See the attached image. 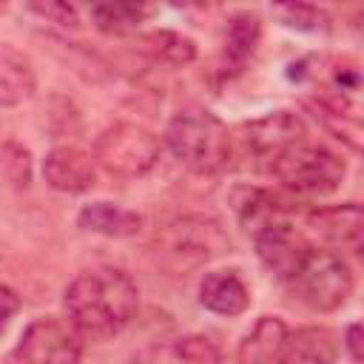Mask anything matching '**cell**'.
<instances>
[{"instance_id": "1", "label": "cell", "mask_w": 364, "mask_h": 364, "mask_svg": "<svg viewBox=\"0 0 364 364\" xmlns=\"http://www.w3.org/2000/svg\"><path fill=\"white\" fill-rule=\"evenodd\" d=\"M139 290L119 267L82 270L65 287V310L71 327L82 338H111L136 313Z\"/></svg>"}, {"instance_id": "2", "label": "cell", "mask_w": 364, "mask_h": 364, "mask_svg": "<svg viewBox=\"0 0 364 364\" xmlns=\"http://www.w3.org/2000/svg\"><path fill=\"white\" fill-rule=\"evenodd\" d=\"M168 151L193 173H219L233 154V136L225 122L205 108H182L165 125Z\"/></svg>"}, {"instance_id": "3", "label": "cell", "mask_w": 364, "mask_h": 364, "mask_svg": "<svg viewBox=\"0 0 364 364\" xmlns=\"http://www.w3.org/2000/svg\"><path fill=\"white\" fill-rule=\"evenodd\" d=\"M287 284L304 307L330 313L350 299V293L355 287V276L341 253L313 247L310 256L304 259L301 270Z\"/></svg>"}, {"instance_id": "4", "label": "cell", "mask_w": 364, "mask_h": 364, "mask_svg": "<svg viewBox=\"0 0 364 364\" xmlns=\"http://www.w3.org/2000/svg\"><path fill=\"white\" fill-rule=\"evenodd\" d=\"M276 173V179L293 191V193H301V196H324V193H333L347 168H344V159H338L333 151L321 148V145H307V142H299L293 148H287L270 168Z\"/></svg>"}, {"instance_id": "5", "label": "cell", "mask_w": 364, "mask_h": 364, "mask_svg": "<svg viewBox=\"0 0 364 364\" xmlns=\"http://www.w3.org/2000/svg\"><path fill=\"white\" fill-rule=\"evenodd\" d=\"M156 253L173 267H196L230 247L225 228L205 216H179L159 228Z\"/></svg>"}, {"instance_id": "6", "label": "cell", "mask_w": 364, "mask_h": 364, "mask_svg": "<svg viewBox=\"0 0 364 364\" xmlns=\"http://www.w3.org/2000/svg\"><path fill=\"white\" fill-rule=\"evenodd\" d=\"M310 63L316 68H307L304 60L293 68V80H310L318 97V105L333 114V117H347L353 125L358 122L361 114V71L355 60L347 57H327V60H316L310 57Z\"/></svg>"}, {"instance_id": "7", "label": "cell", "mask_w": 364, "mask_h": 364, "mask_svg": "<svg viewBox=\"0 0 364 364\" xmlns=\"http://www.w3.org/2000/svg\"><path fill=\"white\" fill-rule=\"evenodd\" d=\"M159 159V139L134 122H117L105 128L94 142V162L111 176L136 179L145 176Z\"/></svg>"}, {"instance_id": "8", "label": "cell", "mask_w": 364, "mask_h": 364, "mask_svg": "<svg viewBox=\"0 0 364 364\" xmlns=\"http://www.w3.org/2000/svg\"><path fill=\"white\" fill-rule=\"evenodd\" d=\"M236 136H239V145L247 159H253L256 165L264 162L267 168H273V162L287 148H293L304 139V122L293 111H270L259 119L239 125Z\"/></svg>"}, {"instance_id": "9", "label": "cell", "mask_w": 364, "mask_h": 364, "mask_svg": "<svg viewBox=\"0 0 364 364\" xmlns=\"http://www.w3.org/2000/svg\"><path fill=\"white\" fill-rule=\"evenodd\" d=\"M17 355L23 364H80L82 336L54 316L34 318L17 344Z\"/></svg>"}, {"instance_id": "10", "label": "cell", "mask_w": 364, "mask_h": 364, "mask_svg": "<svg viewBox=\"0 0 364 364\" xmlns=\"http://www.w3.org/2000/svg\"><path fill=\"white\" fill-rule=\"evenodd\" d=\"M253 245H256V256L262 259V264L284 284L301 270L304 259L313 250L307 236L284 216L253 230Z\"/></svg>"}, {"instance_id": "11", "label": "cell", "mask_w": 364, "mask_h": 364, "mask_svg": "<svg viewBox=\"0 0 364 364\" xmlns=\"http://www.w3.org/2000/svg\"><path fill=\"white\" fill-rule=\"evenodd\" d=\"M43 176L54 191L63 193H85L94 188L97 168L94 156L74 148V145H60L46 154L43 159Z\"/></svg>"}, {"instance_id": "12", "label": "cell", "mask_w": 364, "mask_h": 364, "mask_svg": "<svg viewBox=\"0 0 364 364\" xmlns=\"http://www.w3.org/2000/svg\"><path fill=\"white\" fill-rule=\"evenodd\" d=\"M310 225L336 250H350V253L361 250L364 216H361V208L355 202H344V205H333V208H318V210L310 213Z\"/></svg>"}, {"instance_id": "13", "label": "cell", "mask_w": 364, "mask_h": 364, "mask_svg": "<svg viewBox=\"0 0 364 364\" xmlns=\"http://www.w3.org/2000/svg\"><path fill=\"white\" fill-rule=\"evenodd\" d=\"M338 338L330 327H299L287 333L276 364H336Z\"/></svg>"}, {"instance_id": "14", "label": "cell", "mask_w": 364, "mask_h": 364, "mask_svg": "<svg viewBox=\"0 0 364 364\" xmlns=\"http://www.w3.org/2000/svg\"><path fill=\"white\" fill-rule=\"evenodd\" d=\"M262 40V20L256 14H236L228 23V34H225V48H222V74L225 77H236L247 68L250 57L256 54Z\"/></svg>"}, {"instance_id": "15", "label": "cell", "mask_w": 364, "mask_h": 364, "mask_svg": "<svg viewBox=\"0 0 364 364\" xmlns=\"http://www.w3.org/2000/svg\"><path fill=\"white\" fill-rule=\"evenodd\" d=\"M199 301L210 313L239 316L250 304V290L239 279L236 270H216V273H208L202 279V284H199Z\"/></svg>"}, {"instance_id": "16", "label": "cell", "mask_w": 364, "mask_h": 364, "mask_svg": "<svg viewBox=\"0 0 364 364\" xmlns=\"http://www.w3.org/2000/svg\"><path fill=\"white\" fill-rule=\"evenodd\" d=\"M77 225L91 233L125 239V236H136L142 230V216L136 210H128L114 202H91L77 213Z\"/></svg>"}, {"instance_id": "17", "label": "cell", "mask_w": 364, "mask_h": 364, "mask_svg": "<svg viewBox=\"0 0 364 364\" xmlns=\"http://www.w3.org/2000/svg\"><path fill=\"white\" fill-rule=\"evenodd\" d=\"M287 324L276 316H262L239 344V364H276L287 338Z\"/></svg>"}, {"instance_id": "18", "label": "cell", "mask_w": 364, "mask_h": 364, "mask_svg": "<svg viewBox=\"0 0 364 364\" xmlns=\"http://www.w3.org/2000/svg\"><path fill=\"white\" fill-rule=\"evenodd\" d=\"M31 94H34L31 65L14 51H0V108L20 105Z\"/></svg>"}, {"instance_id": "19", "label": "cell", "mask_w": 364, "mask_h": 364, "mask_svg": "<svg viewBox=\"0 0 364 364\" xmlns=\"http://www.w3.org/2000/svg\"><path fill=\"white\" fill-rule=\"evenodd\" d=\"M148 14H151V9L134 6V3H97V6H91L94 26L105 34H131L139 28V23Z\"/></svg>"}, {"instance_id": "20", "label": "cell", "mask_w": 364, "mask_h": 364, "mask_svg": "<svg viewBox=\"0 0 364 364\" xmlns=\"http://www.w3.org/2000/svg\"><path fill=\"white\" fill-rule=\"evenodd\" d=\"M145 43H148V48H151L159 60H165V63H171V65H188V63H193V57H196L193 40L185 37V34H179V31L159 28V31H151V34L145 37Z\"/></svg>"}, {"instance_id": "21", "label": "cell", "mask_w": 364, "mask_h": 364, "mask_svg": "<svg viewBox=\"0 0 364 364\" xmlns=\"http://www.w3.org/2000/svg\"><path fill=\"white\" fill-rule=\"evenodd\" d=\"M171 364H219V347L208 336H185L168 350Z\"/></svg>"}, {"instance_id": "22", "label": "cell", "mask_w": 364, "mask_h": 364, "mask_svg": "<svg viewBox=\"0 0 364 364\" xmlns=\"http://www.w3.org/2000/svg\"><path fill=\"white\" fill-rule=\"evenodd\" d=\"M273 14L282 17L284 26L299 28V31H318V28H324V14L316 6H304V3L273 6Z\"/></svg>"}, {"instance_id": "23", "label": "cell", "mask_w": 364, "mask_h": 364, "mask_svg": "<svg viewBox=\"0 0 364 364\" xmlns=\"http://www.w3.org/2000/svg\"><path fill=\"white\" fill-rule=\"evenodd\" d=\"M0 168H3L6 179L14 182L17 188H26L28 179H31V159H28V151L20 148V145H14V142L3 145V151H0Z\"/></svg>"}, {"instance_id": "24", "label": "cell", "mask_w": 364, "mask_h": 364, "mask_svg": "<svg viewBox=\"0 0 364 364\" xmlns=\"http://www.w3.org/2000/svg\"><path fill=\"white\" fill-rule=\"evenodd\" d=\"M34 14L46 17V20H54L60 26H77V11L68 6V3H31L28 6Z\"/></svg>"}, {"instance_id": "25", "label": "cell", "mask_w": 364, "mask_h": 364, "mask_svg": "<svg viewBox=\"0 0 364 364\" xmlns=\"http://www.w3.org/2000/svg\"><path fill=\"white\" fill-rule=\"evenodd\" d=\"M17 310H20V296L11 287L0 284V336L6 333V327L11 324V318L17 316Z\"/></svg>"}, {"instance_id": "26", "label": "cell", "mask_w": 364, "mask_h": 364, "mask_svg": "<svg viewBox=\"0 0 364 364\" xmlns=\"http://www.w3.org/2000/svg\"><path fill=\"white\" fill-rule=\"evenodd\" d=\"M361 324L358 321H353L350 327H347V333H344V347L350 350V355H353V361H361Z\"/></svg>"}]
</instances>
